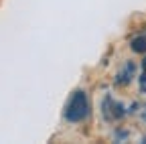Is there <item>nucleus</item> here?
<instances>
[{"label": "nucleus", "mask_w": 146, "mask_h": 144, "mask_svg": "<svg viewBox=\"0 0 146 144\" xmlns=\"http://www.w3.org/2000/svg\"><path fill=\"white\" fill-rule=\"evenodd\" d=\"M87 116H89L87 94L83 89H77V92H73V96L69 98V102L65 106V120L71 124H77V122H83Z\"/></svg>", "instance_id": "1"}, {"label": "nucleus", "mask_w": 146, "mask_h": 144, "mask_svg": "<svg viewBox=\"0 0 146 144\" xmlns=\"http://www.w3.org/2000/svg\"><path fill=\"white\" fill-rule=\"evenodd\" d=\"M130 47H132L134 53H146V37H136V39H132Z\"/></svg>", "instance_id": "2"}, {"label": "nucleus", "mask_w": 146, "mask_h": 144, "mask_svg": "<svg viewBox=\"0 0 146 144\" xmlns=\"http://www.w3.org/2000/svg\"><path fill=\"white\" fill-rule=\"evenodd\" d=\"M132 71H134V65H132V63H128L126 71H124L122 75H120V79H118V81H120V83H128V81H130V77H128V75H130Z\"/></svg>", "instance_id": "3"}, {"label": "nucleus", "mask_w": 146, "mask_h": 144, "mask_svg": "<svg viewBox=\"0 0 146 144\" xmlns=\"http://www.w3.org/2000/svg\"><path fill=\"white\" fill-rule=\"evenodd\" d=\"M142 140H144V142H146V136H144V138H142Z\"/></svg>", "instance_id": "4"}]
</instances>
